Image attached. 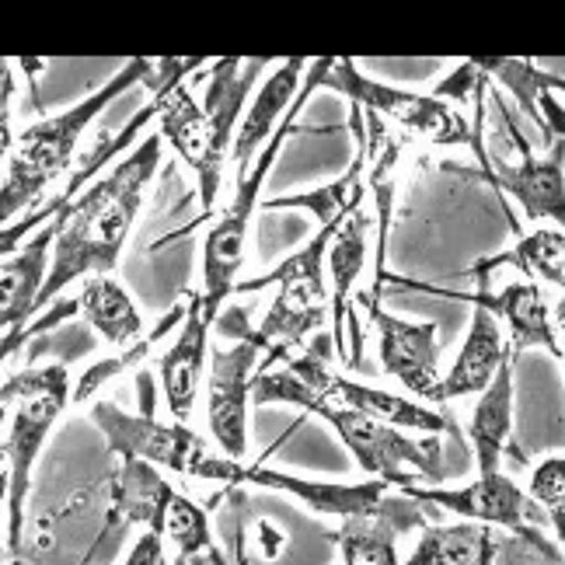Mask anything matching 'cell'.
<instances>
[{
	"mask_svg": "<svg viewBox=\"0 0 565 565\" xmlns=\"http://www.w3.org/2000/svg\"><path fill=\"white\" fill-rule=\"evenodd\" d=\"M164 137L150 134L134 154L119 161L102 182L63 206L56 216V248L50 282L42 290V308L56 300L77 279L108 276L119 266V255L134 234L143 195L158 175Z\"/></svg>",
	"mask_w": 565,
	"mask_h": 565,
	"instance_id": "cell-1",
	"label": "cell"
},
{
	"mask_svg": "<svg viewBox=\"0 0 565 565\" xmlns=\"http://www.w3.org/2000/svg\"><path fill=\"white\" fill-rule=\"evenodd\" d=\"M252 402L255 405H297L303 412H311V416H318L321 423H329L335 429V437L345 444V450L353 454L356 465L366 475L381 478L387 486H398V492L416 486V475H426L429 482H444L450 475L444 465L440 437L412 440L398 426L371 419L356 408L324 402L311 387H303L290 371L255 374Z\"/></svg>",
	"mask_w": 565,
	"mask_h": 565,
	"instance_id": "cell-2",
	"label": "cell"
},
{
	"mask_svg": "<svg viewBox=\"0 0 565 565\" xmlns=\"http://www.w3.org/2000/svg\"><path fill=\"white\" fill-rule=\"evenodd\" d=\"M150 67H154V60H143V56L129 60L95 95L81 98L77 105L63 108L60 116L39 119L25 134H18V140L4 150V189H0V216H4L8 227H11V216L25 213L35 203V195L46 192L63 171L74 164L81 137L88 134V126L119 95L143 84L150 77Z\"/></svg>",
	"mask_w": 565,
	"mask_h": 565,
	"instance_id": "cell-3",
	"label": "cell"
},
{
	"mask_svg": "<svg viewBox=\"0 0 565 565\" xmlns=\"http://www.w3.org/2000/svg\"><path fill=\"white\" fill-rule=\"evenodd\" d=\"M342 221L318 224V234L311 242L290 252L269 276L242 282V287L234 290V294H252L258 287L276 282V297L266 311V321L242 339V342L258 345V350L273 345V353L263 366H258V374H266L273 360H294V353H300V350L308 353V339L315 332L321 335V329L329 324L332 287L324 282V269H329V248H332V237L342 227Z\"/></svg>",
	"mask_w": 565,
	"mask_h": 565,
	"instance_id": "cell-4",
	"label": "cell"
},
{
	"mask_svg": "<svg viewBox=\"0 0 565 565\" xmlns=\"http://www.w3.org/2000/svg\"><path fill=\"white\" fill-rule=\"evenodd\" d=\"M4 405L11 408L4 426V510H8V555H18L25 534V503L32 492V471L46 437L60 416L74 405L67 384V363L29 366L4 381Z\"/></svg>",
	"mask_w": 565,
	"mask_h": 565,
	"instance_id": "cell-5",
	"label": "cell"
},
{
	"mask_svg": "<svg viewBox=\"0 0 565 565\" xmlns=\"http://www.w3.org/2000/svg\"><path fill=\"white\" fill-rule=\"evenodd\" d=\"M332 56H321V60H311V67H308V77H303V88L290 108V116L279 122L276 129V137L266 143V150L258 154L255 168L248 171V175L242 182H234V195H231V203L224 206V213L216 216L213 227L206 231L203 237V311L206 318L216 324V318H221L224 311V303L227 297L237 290V273H242L245 266V245H248V231H252V216L258 210V195H263V185L269 179V171L279 158V150L287 147L290 134L297 129V116H300V108L308 105V98L324 88V77H329L332 71Z\"/></svg>",
	"mask_w": 565,
	"mask_h": 565,
	"instance_id": "cell-6",
	"label": "cell"
},
{
	"mask_svg": "<svg viewBox=\"0 0 565 565\" xmlns=\"http://www.w3.org/2000/svg\"><path fill=\"white\" fill-rule=\"evenodd\" d=\"M116 524H143L171 541L175 558L185 565L200 555H221L213 545L206 510L168 486V478L140 458H122V468L108 486V527Z\"/></svg>",
	"mask_w": 565,
	"mask_h": 565,
	"instance_id": "cell-7",
	"label": "cell"
},
{
	"mask_svg": "<svg viewBox=\"0 0 565 565\" xmlns=\"http://www.w3.org/2000/svg\"><path fill=\"white\" fill-rule=\"evenodd\" d=\"M92 419L102 429L108 450L119 458H140L154 468H168L189 478H203V482H224V486H242V461H231L224 454L206 447L203 437L182 423H158L154 416H129L113 402H95Z\"/></svg>",
	"mask_w": 565,
	"mask_h": 565,
	"instance_id": "cell-8",
	"label": "cell"
},
{
	"mask_svg": "<svg viewBox=\"0 0 565 565\" xmlns=\"http://www.w3.org/2000/svg\"><path fill=\"white\" fill-rule=\"evenodd\" d=\"M324 88H332L350 105L363 108V113L374 116L377 122L395 126V129H402V134H412L426 143L458 147V143L475 140V126L461 113H454L444 98L391 88V84H384V81L360 74L356 60H350V56L332 63L329 77H324Z\"/></svg>",
	"mask_w": 565,
	"mask_h": 565,
	"instance_id": "cell-9",
	"label": "cell"
},
{
	"mask_svg": "<svg viewBox=\"0 0 565 565\" xmlns=\"http://www.w3.org/2000/svg\"><path fill=\"white\" fill-rule=\"evenodd\" d=\"M242 486H263V489L287 492V495L300 499L308 510L324 513V516L387 520V524H395L402 534L423 531L440 516L437 507H429L408 492L391 495V486L381 482V478H371V482H363V486H339V482H315V478H300V475L255 465V468H245Z\"/></svg>",
	"mask_w": 565,
	"mask_h": 565,
	"instance_id": "cell-10",
	"label": "cell"
},
{
	"mask_svg": "<svg viewBox=\"0 0 565 565\" xmlns=\"http://www.w3.org/2000/svg\"><path fill=\"white\" fill-rule=\"evenodd\" d=\"M499 105V119H503V134L510 137V143L516 147L520 161L507 164V161H495L489 158L486 150H478V164L482 171H468V168H454L461 179H482L492 189L513 195V200L524 206V216L534 224L541 221H552L558 231H565V171H562V154H565V140L552 143V154L548 158H537L531 143L520 134V126L510 119L503 98H495Z\"/></svg>",
	"mask_w": 565,
	"mask_h": 565,
	"instance_id": "cell-11",
	"label": "cell"
},
{
	"mask_svg": "<svg viewBox=\"0 0 565 565\" xmlns=\"http://www.w3.org/2000/svg\"><path fill=\"white\" fill-rule=\"evenodd\" d=\"M405 565H565L545 531L516 534L489 524H429Z\"/></svg>",
	"mask_w": 565,
	"mask_h": 565,
	"instance_id": "cell-12",
	"label": "cell"
},
{
	"mask_svg": "<svg viewBox=\"0 0 565 565\" xmlns=\"http://www.w3.org/2000/svg\"><path fill=\"white\" fill-rule=\"evenodd\" d=\"M324 345H329V342L308 345V353L294 356L287 363V371L303 387H311L315 395H321L324 402L356 408V412H363V416L381 419V423L398 426V429H423V433H429V437H440V433L454 429V423L447 416H440V412H433L429 405L408 402L402 395H391V391H381V387H371V384H356L350 377L335 374L329 366V350H324Z\"/></svg>",
	"mask_w": 565,
	"mask_h": 565,
	"instance_id": "cell-13",
	"label": "cell"
},
{
	"mask_svg": "<svg viewBox=\"0 0 565 565\" xmlns=\"http://www.w3.org/2000/svg\"><path fill=\"white\" fill-rule=\"evenodd\" d=\"M258 356H263V350L252 342L213 345L210 350L206 426L216 450L231 461L248 458V405Z\"/></svg>",
	"mask_w": 565,
	"mask_h": 565,
	"instance_id": "cell-14",
	"label": "cell"
},
{
	"mask_svg": "<svg viewBox=\"0 0 565 565\" xmlns=\"http://www.w3.org/2000/svg\"><path fill=\"white\" fill-rule=\"evenodd\" d=\"M360 308L377 324V353L387 377L423 402H437L440 391V345H437V321H405L381 308L377 294H356Z\"/></svg>",
	"mask_w": 565,
	"mask_h": 565,
	"instance_id": "cell-15",
	"label": "cell"
},
{
	"mask_svg": "<svg viewBox=\"0 0 565 565\" xmlns=\"http://www.w3.org/2000/svg\"><path fill=\"white\" fill-rule=\"evenodd\" d=\"M263 67H269V60H242V56H224L210 63V81H206V164H210V182L200 192V206L203 216L213 213L216 195H221V182H224V161L234 150V137L242 126V108L245 98L252 95L258 74Z\"/></svg>",
	"mask_w": 565,
	"mask_h": 565,
	"instance_id": "cell-16",
	"label": "cell"
},
{
	"mask_svg": "<svg viewBox=\"0 0 565 565\" xmlns=\"http://www.w3.org/2000/svg\"><path fill=\"white\" fill-rule=\"evenodd\" d=\"M402 492L416 495V499H423V503L437 507L444 513H458L465 520H475V524L503 527V531H516V534H531V531L548 527V513L541 510L534 499L503 471L478 475L475 482H468L461 489L408 486Z\"/></svg>",
	"mask_w": 565,
	"mask_h": 565,
	"instance_id": "cell-17",
	"label": "cell"
},
{
	"mask_svg": "<svg viewBox=\"0 0 565 565\" xmlns=\"http://www.w3.org/2000/svg\"><path fill=\"white\" fill-rule=\"evenodd\" d=\"M475 282H478V290H471V294H465V290H433V294L450 297V300H468L471 308H482L495 321H503L510 332V350L516 356L524 350H545L555 360L565 356L558 329H555V315L548 311L541 282L520 279V282H507L503 290H489L486 279H475Z\"/></svg>",
	"mask_w": 565,
	"mask_h": 565,
	"instance_id": "cell-18",
	"label": "cell"
},
{
	"mask_svg": "<svg viewBox=\"0 0 565 565\" xmlns=\"http://www.w3.org/2000/svg\"><path fill=\"white\" fill-rule=\"evenodd\" d=\"M210 329L213 321L203 311V294L192 290L185 297V321L179 324L175 342L168 345V353L158 360V377L164 387V402L171 419L189 426L195 398H200L203 387V371H206V356H210Z\"/></svg>",
	"mask_w": 565,
	"mask_h": 565,
	"instance_id": "cell-19",
	"label": "cell"
},
{
	"mask_svg": "<svg viewBox=\"0 0 565 565\" xmlns=\"http://www.w3.org/2000/svg\"><path fill=\"white\" fill-rule=\"evenodd\" d=\"M56 248V221L35 234L25 248L4 255L0 266V321H4V360L11 356L18 335L29 329V318L42 308V290L50 282Z\"/></svg>",
	"mask_w": 565,
	"mask_h": 565,
	"instance_id": "cell-20",
	"label": "cell"
},
{
	"mask_svg": "<svg viewBox=\"0 0 565 565\" xmlns=\"http://www.w3.org/2000/svg\"><path fill=\"white\" fill-rule=\"evenodd\" d=\"M308 60H282L279 67L266 77L263 88L255 92L248 113L237 126V137H234V150H231V161H234V182H242L248 171L255 168L258 154L266 150V143L276 137V119L282 116V108H294L297 95H300V77H308Z\"/></svg>",
	"mask_w": 565,
	"mask_h": 565,
	"instance_id": "cell-21",
	"label": "cell"
},
{
	"mask_svg": "<svg viewBox=\"0 0 565 565\" xmlns=\"http://www.w3.org/2000/svg\"><path fill=\"white\" fill-rule=\"evenodd\" d=\"M507 353H510V345L503 342V329H499V321L489 311L475 308L461 353H458V360H454V366L440 381L437 405L458 402V398H468V395H482V391L492 384L495 371L503 366Z\"/></svg>",
	"mask_w": 565,
	"mask_h": 565,
	"instance_id": "cell-22",
	"label": "cell"
},
{
	"mask_svg": "<svg viewBox=\"0 0 565 565\" xmlns=\"http://www.w3.org/2000/svg\"><path fill=\"white\" fill-rule=\"evenodd\" d=\"M513 363H516V353L510 350L503 366L495 371L492 384L482 391V398H478L471 412L468 440L475 447L478 475L499 471V461H503L510 437H513Z\"/></svg>",
	"mask_w": 565,
	"mask_h": 565,
	"instance_id": "cell-23",
	"label": "cell"
},
{
	"mask_svg": "<svg viewBox=\"0 0 565 565\" xmlns=\"http://www.w3.org/2000/svg\"><path fill=\"white\" fill-rule=\"evenodd\" d=\"M366 227H371L366 206H356L335 231L329 248V287H332V324H335L332 345L339 360H345V321L353 318V297L360 294L356 279L366 266Z\"/></svg>",
	"mask_w": 565,
	"mask_h": 565,
	"instance_id": "cell-24",
	"label": "cell"
},
{
	"mask_svg": "<svg viewBox=\"0 0 565 565\" xmlns=\"http://www.w3.org/2000/svg\"><path fill=\"white\" fill-rule=\"evenodd\" d=\"M158 108V134L179 150V158L192 168L195 175V192H203L210 182V164H206V113L189 92V84H175L161 95L150 98Z\"/></svg>",
	"mask_w": 565,
	"mask_h": 565,
	"instance_id": "cell-25",
	"label": "cell"
},
{
	"mask_svg": "<svg viewBox=\"0 0 565 565\" xmlns=\"http://www.w3.org/2000/svg\"><path fill=\"white\" fill-rule=\"evenodd\" d=\"M81 318L108 342V345H134L143 339V315L137 308V300L129 297L122 282L113 276H88L77 294Z\"/></svg>",
	"mask_w": 565,
	"mask_h": 565,
	"instance_id": "cell-26",
	"label": "cell"
},
{
	"mask_svg": "<svg viewBox=\"0 0 565 565\" xmlns=\"http://www.w3.org/2000/svg\"><path fill=\"white\" fill-rule=\"evenodd\" d=\"M503 266H513L516 273H524L534 282H548V287L565 290V231L537 227L520 237L510 252L492 255V258H478L471 266V276L489 282V276Z\"/></svg>",
	"mask_w": 565,
	"mask_h": 565,
	"instance_id": "cell-27",
	"label": "cell"
},
{
	"mask_svg": "<svg viewBox=\"0 0 565 565\" xmlns=\"http://www.w3.org/2000/svg\"><path fill=\"white\" fill-rule=\"evenodd\" d=\"M471 63L486 77L503 84V88L513 95V102L520 105V113L552 140V129L545 119V102L552 98V92H565V77H555L548 71L534 67L531 60H513V56H475Z\"/></svg>",
	"mask_w": 565,
	"mask_h": 565,
	"instance_id": "cell-28",
	"label": "cell"
},
{
	"mask_svg": "<svg viewBox=\"0 0 565 565\" xmlns=\"http://www.w3.org/2000/svg\"><path fill=\"white\" fill-rule=\"evenodd\" d=\"M398 537L402 531L387 520H342L339 531H329L342 565H402Z\"/></svg>",
	"mask_w": 565,
	"mask_h": 565,
	"instance_id": "cell-29",
	"label": "cell"
},
{
	"mask_svg": "<svg viewBox=\"0 0 565 565\" xmlns=\"http://www.w3.org/2000/svg\"><path fill=\"white\" fill-rule=\"evenodd\" d=\"M179 321H185V300L175 303V308H171V311L164 315V321L158 324L154 332H150V339L134 342V345H129V350H122L119 356H108V360L92 363L88 371L81 374L77 387H74V405H88L108 381H116L119 374H126V371H134V366H140V363L150 356V350H154V342L171 329V324H179Z\"/></svg>",
	"mask_w": 565,
	"mask_h": 565,
	"instance_id": "cell-30",
	"label": "cell"
},
{
	"mask_svg": "<svg viewBox=\"0 0 565 565\" xmlns=\"http://www.w3.org/2000/svg\"><path fill=\"white\" fill-rule=\"evenodd\" d=\"M534 503L548 513V524L555 527L558 541L565 545V458H548L531 471Z\"/></svg>",
	"mask_w": 565,
	"mask_h": 565,
	"instance_id": "cell-31",
	"label": "cell"
},
{
	"mask_svg": "<svg viewBox=\"0 0 565 565\" xmlns=\"http://www.w3.org/2000/svg\"><path fill=\"white\" fill-rule=\"evenodd\" d=\"M122 565H164V537H158L154 531L140 534Z\"/></svg>",
	"mask_w": 565,
	"mask_h": 565,
	"instance_id": "cell-32",
	"label": "cell"
},
{
	"mask_svg": "<svg viewBox=\"0 0 565 565\" xmlns=\"http://www.w3.org/2000/svg\"><path fill=\"white\" fill-rule=\"evenodd\" d=\"M552 315H555V329H558V339H562V350H565V297H562V300L555 303V311H552ZM562 360H565V356H562Z\"/></svg>",
	"mask_w": 565,
	"mask_h": 565,
	"instance_id": "cell-33",
	"label": "cell"
},
{
	"mask_svg": "<svg viewBox=\"0 0 565 565\" xmlns=\"http://www.w3.org/2000/svg\"><path fill=\"white\" fill-rule=\"evenodd\" d=\"M189 565H227V562H224V555H216V558H213V555H200V558H192ZM242 565H245V562H242Z\"/></svg>",
	"mask_w": 565,
	"mask_h": 565,
	"instance_id": "cell-34",
	"label": "cell"
},
{
	"mask_svg": "<svg viewBox=\"0 0 565 565\" xmlns=\"http://www.w3.org/2000/svg\"><path fill=\"white\" fill-rule=\"evenodd\" d=\"M8 565H29V562H25V558H18V555H11V558H8Z\"/></svg>",
	"mask_w": 565,
	"mask_h": 565,
	"instance_id": "cell-35",
	"label": "cell"
}]
</instances>
